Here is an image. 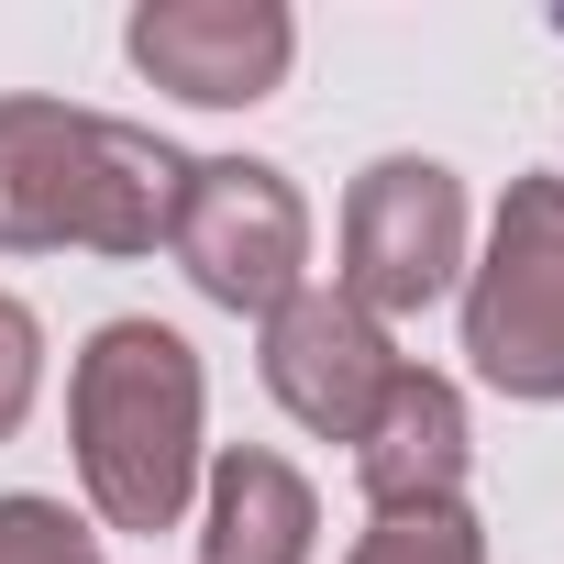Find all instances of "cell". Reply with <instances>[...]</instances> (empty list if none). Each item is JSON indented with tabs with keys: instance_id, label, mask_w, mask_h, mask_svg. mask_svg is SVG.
Instances as JSON below:
<instances>
[{
	"instance_id": "cell-8",
	"label": "cell",
	"mask_w": 564,
	"mask_h": 564,
	"mask_svg": "<svg viewBox=\"0 0 564 564\" xmlns=\"http://www.w3.org/2000/svg\"><path fill=\"white\" fill-rule=\"evenodd\" d=\"M465 465H476V421H465V388L432 377V366H399L377 421L355 432V487L366 509H421V498H465Z\"/></svg>"
},
{
	"instance_id": "cell-10",
	"label": "cell",
	"mask_w": 564,
	"mask_h": 564,
	"mask_svg": "<svg viewBox=\"0 0 564 564\" xmlns=\"http://www.w3.org/2000/svg\"><path fill=\"white\" fill-rule=\"evenodd\" d=\"M344 564H487V520L465 498H421V509H377L355 531Z\"/></svg>"
},
{
	"instance_id": "cell-9",
	"label": "cell",
	"mask_w": 564,
	"mask_h": 564,
	"mask_svg": "<svg viewBox=\"0 0 564 564\" xmlns=\"http://www.w3.org/2000/svg\"><path fill=\"white\" fill-rule=\"evenodd\" d=\"M322 553V498L289 454L221 443L199 465V564H311Z\"/></svg>"
},
{
	"instance_id": "cell-3",
	"label": "cell",
	"mask_w": 564,
	"mask_h": 564,
	"mask_svg": "<svg viewBox=\"0 0 564 564\" xmlns=\"http://www.w3.org/2000/svg\"><path fill=\"white\" fill-rule=\"evenodd\" d=\"M465 366L520 399V410H564V177L531 166L509 177L487 254H465Z\"/></svg>"
},
{
	"instance_id": "cell-1",
	"label": "cell",
	"mask_w": 564,
	"mask_h": 564,
	"mask_svg": "<svg viewBox=\"0 0 564 564\" xmlns=\"http://www.w3.org/2000/svg\"><path fill=\"white\" fill-rule=\"evenodd\" d=\"M67 443L100 531H177L210 465V377L177 322H100L67 366Z\"/></svg>"
},
{
	"instance_id": "cell-5",
	"label": "cell",
	"mask_w": 564,
	"mask_h": 564,
	"mask_svg": "<svg viewBox=\"0 0 564 564\" xmlns=\"http://www.w3.org/2000/svg\"><path fill=\"white\" fill-rule=\"evenodd\" d=\"M465 243H476L465 177L443 155H377L344 188V265H333V289L366 322H421L432 300L465 289Z\"/></svg>"
},
{
	"instance_id": "cell-11",
	"label": "cell",
	"mask_w": 564,
	"mask_h": 564,
	"mask_svg": "<svg viewBox=\"0 0 564 564\" xmlns=\"http://www.w3.org/2000/svg\"><path fill=\"white\" fill-rule=\"evenodd\" d=\"M0 564H100V520L23 487V498H0Z\"/></svg>"
},
{
	"instance_id": "cell-6",
	"label": "cell",
	"mask_w": 564,
	"mask_h": 564,
	"mask_svg": "<svg viewBox=\"0 0 564 564\" xmlns=\"http://www.w3.org/2000/svg\"><path fill=\"white\" fill-rule=\"evenodd\" d=\"M122 56L144 89L188 111H254L300 67V12L289 0H144L122 23Z\"/></svg>"
},
{
	"instance_id": "cell-12",
	"label": "cell",
	"mask_w": 564,
	"mask_h": 564,
	"mask_svg": "<svg viewBox=\"0 0 564 564\" xmlns=\"http://www.w3.org/2000/svg\"><path fill=\"white\" fill-rule=\"evenodd\" d=\"M34 399H45V322H34V300L0 289V443L34 421Z\"/></svg>"
},
{
	"instance_id": "cell-7",
	"label": "cell",
	"mask_w": 564,
	"mask_h": 564,
	"mask_svg": "<svg viewBox=\"0 0 564 564\" xmlns=\"http://www.w3.org/2000/svg\"><path fill=\"white\" fill-rule=\"evenodd\" d=\"M254 333H265V344H254L265 399L289 410L300 432H322V443H355V432L377 421L388 377L410 366V355L388 344V322H366L344 289H300V300H276Z\"/></svg>"
},
{
	"instance_id": "cell-2",
	"label": "cell",
	"mask_w": 564,
	"mask_h": 564,
	"mask_svg": "<svg viewBox=\"0 0 564 564\" xmlns=\"http://www.w3.org/2000/svg\"><path fill=\"white\" fill-rule=\"evenodd\" d=\"M188 199V155L144 122L12 89L0 100V254H155L177 232Z\"/></svg>"
},
{
	"instance_id": "cell-4",
	"label": "cell",
	"mask_w": 564,
	"mask_h": 564,
	"mask_svg": "<svg viewBox=\"0 0 564 564\" xmlns=\"http://www.w3.org/2000/svg\"><path fill=\"white\" fill-rule=\"evenodd\" d=\"M166 254L210 311L265 322L276 300L311 289V199L265 155H188V199H177Z\"/></svg>"
}]
</instances>
